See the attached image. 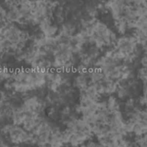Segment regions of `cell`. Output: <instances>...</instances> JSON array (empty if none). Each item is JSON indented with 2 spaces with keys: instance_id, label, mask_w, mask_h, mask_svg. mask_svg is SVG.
<instances>
[{
  "instance_id": "5",
  "label": "cell",
  "mask_w": 147,
  "mask_h": 147,
  "mask_svg": "<svg viewBox=\"0 0 147 147\" xmlns=\"http://www.w3.org/2000/svg\"><path fill=\"white\" fill-rule=\"evenodd\" d=\"M95 67L116 84L136 76L137 68L120 59L111 48L105 50L102 53Z\"/></svg>"
},
{
  "instance_id": "7",
  "label": "cell",
  "mask_w": 147,
  "mask_h": 147,
  "mask_svg": "<svg viewBox=\"0 0 147 147\" xmlns=\"http://www.w3.org/2000/svg\"><path fill=\"white\" fill-rule=\"evenodd\" d=\"M65 145L76 147L94 138L89 124L81 117L78 116L63 127Z\"/></svg>"
},
{
  "instance_id": "4",
  "label": "cell",
  "mask_w": 147,
  "mask_h": 147,
  "mask_svg": "<svg viewBox=\"0 0 147 147\" xmlns=\"http://www.w3.org/2000/svg\"><path fill=\"white\" fill-rule=\"evenodd\" d=\"M30 33L19 24L5 21L0 24V59L17 60L30 40Z\"/></svg>"
},
{
  "instance_id": "6",
  "label": "cell",
  "mask_w": 147,
  "mask_h": 147,
  "mask_svg": "<svg viewBox=\"0 0 147 147\" xmlns=\"http://www.w3.org/2000/svg\"><path fill=\"white\" fill-rule=\"evenodd\" d=\"M111 48L120 59L136 67L146 50L131 33L118 36Z\"/></svg>"
},
{
  "instance_id": "1",
  "label": "cell",
  "mask_w": 147,
  "mask_h": 147,
  "mask_svg": "<svg viewBox=\"0 0 147 147\" xmlns=\"http://www.w3.org/2000/svg\"><path fill=\"white\" fill-rule=\"evenodd\" d=\"M47 74L48 71L27 66H14L4 83V89L16 98L44 94L47 86Z\"/></svg>"
},
{
  "instance_id": "8",
  "label": "cell",
  "mask_w": 147,
  "mask_h": 147,
  "mask_svg": "<svg viewBox=\"0 0 147 147\" xmlns=\"http://www.w3.org/2000/svg\"><path fill=\"white\" fill-rule=\"evenodd\" d=\"M0 138L11 146L33 144L32 136L25 128L12 122H8L0 129Z\"/></svg>"
},
{
  "instance_id": "3",
  "label": "cell",
  "mask_w": 147,
  "mask_h": 147,
  "mask_svg": "<svg viewBox=\"0 0 147 147\" xmlns=\"http://www.w3.org/2000/svg\"><path fill=\"white\" fill-rule=\"evenodd\" d=\"M118 36L110 22L96 18L86 24L73 37L80 48L89 45L104 52L113 46Z\"/></svg>"
},
{
  "instance_id": "2",
  "label": "cell",
  "mask_w": 147,
  "mask_h": 147,
  "mask_svg": "<svg viewBox=\"0 0 147 147\" xmlns=\"http://www.w3.org/2000/svg\"><path fill=\"white\" fill-rule=\"evenodd\" d=\"M47 108L44 94L19 98L13 108L9 122L21 125L30 133L47 115Z\"/></svg>"
}]
</instances>
